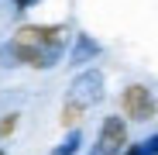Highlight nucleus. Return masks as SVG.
I'll list each match as a JSON object with an SVG mask.
<instances>
[{"label":"nucleus","mask_w":158,"mask_h":155,"mask_svg":"<svg viewBox=\"0 0 158 155\" xmlns=\"http://www.w3.org/2000/svg\"><path fill=\"white\" fill-rule=\"evenodd\" d=\"M38 0H14V11H31Z\"/></svg>","instance_id":"obj_9"},{"label":"nucleus","mask_w":158,"mask_h":155,"mask_svg":"<svg viewBox=\"0 0 158 155\" xmlns=\"http://www.w3.org/2000/svg\"><path fill=\"white\" fill-rule=\"evenodd\" d=\"M17 131V114H4L0 117V138H10Z\"/></svg>","instance_id":"obj_8"},{"label":"nucleus","mask_w":158,"mask_h":155,"mask_svg":"<svg viewBox=\"0 0 158 155\" xmlns=\"http://www.w3.org/2000/svg\"><path fill=\"white\" fill-rule=\"evenodd\" d=\"M120 114L134 124H144L151 117H158V100L151 93V86L144 83H127L120 90Z\"/></svg>","instance_id":"obj_3"},{"label":"nucleus","mask_w":158,"mask_h":155,"mask_svg":"<svg viewBox=\"0 0 158 155\" xmlns=\"http://www.w3.org/2000/svg\"><path fill=\"white\" fill-rule=\"evenodd\" d=\"M127 121L120 114H110L100 121V131H96V145L89 148V155H124L127 148Z\"/></svg>","instance_id":"obj_4"},{"label":"nucleus","mask_w":158,"mask_h":155,"mask_svg":"<svg viewBox=\"0 0 158 155\" xmlns=\"http://www.w3.org/2000/svg\"><path fill=\"white\" fill-rule=\"evenodd\" d=\"M124 155H158V135L144 138V141H134V145H127Z\"/></svg>","instance_id":"obj_7"},{"label":"nucleus","mask_w":158,"mask_h":155,"mask_svg":"<svg viewBox=\"0 0 158 155\" xmlns=\"http://www.w3.org/2000/svg\"><path fill=\"white\" fill-rule=\"evenodd\" d=\"M79 145H83V135H79V127H72V131L65 135V141H59L55 148H52V155H76Z\"/></svg>","instance_id":"obj_6"},{"label":"nucleus","mask_w":158,"mask_h":155,"mask_svg":"<svg viewBox=\"0 0 158 155\" xmlns=\"http://www.w3.org/2000/svg\"><path fill=\"white\" fill-rule=\"evenodd\" d=\"M72 41L69 24H21L0 45L4 66H28V69H55Z\"/></svg>","instance_id":"obj_1"},{"label":"nucleus","mask_w":158,"mask_h":155,"mask_svg":"<svg viewBox=\"0 0 158 155\" xmlns=\"http://www.w3.org/2000/svg\"><path fill=\"white\" fill-rule=\"evenodd\" d=\"M0 155H4V148H0Z\"/></svg>","instance_id":"obj_10"},{"label":"nucleus","mask_w":158,"mask_h":155,"mask_svg":"<svg viewBox=\"0 0 158 155\" xmlns=\"http://www.w3.org/2000/svg\"><path fill=\"white\" fill-rule=\"evenodd\" d=\"M100 55V45L96 41H89L86 35H76V52H72V62L76 66H83V62H89V59H96Z\"/></svg>","instance_id":"obj_5"},{"label":"nucleus","mask_w":158,"mask_h":155,"mask_svg":"<svg viewBox=\"0 0 158 155\" xmlns=\"http://www.w3.org/2000/svg\"><path fill=\"white\" fill-rule=\"evenodd\" d=\"M103 100V72L100 69H83L72 80L69 86V97L62 103V127H79V121H83V114L93 107V103Z\"/></svg>","instance_id":"obj_2"}]
</instances>
